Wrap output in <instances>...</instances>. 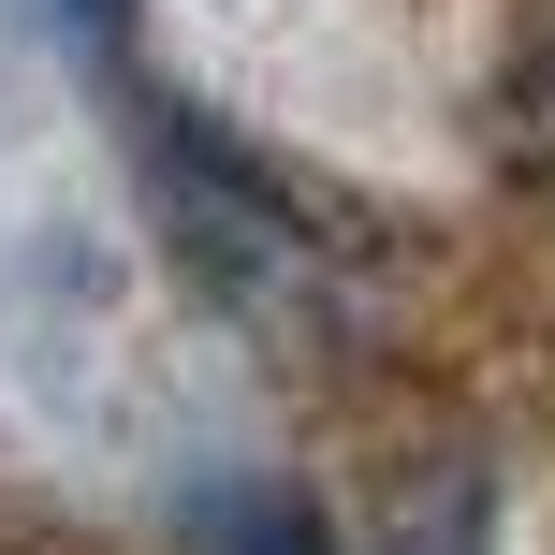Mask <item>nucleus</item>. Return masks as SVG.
<instances>
[{
    "instance_id": "1",
    "label": "nucleus",
    "mask_w": 555,
    "mask_h": 555,
    "mask_svg": "<svg viewBox=\"0 0 555 555\" xmlns=\"http://www.w3.org/2000/svg\"><path fill=\"white\" fill-rule=\"evenodd\" d=\"M146 205H162L191 293L220 307V322H249L278 365H293V351H351V322H365L351 249H336L263 162H234L205 117H146Z\"/></svg>"
},
{
    "instance_id": "2",
    "label": "nucleus",
    "mask_w": 555,
    "mask_h": 555,
    "mask_svg": "<svg viewBox=\"0 0 555 555\" xmlns=\"http://www.w3.org/2000/svg\"><path fill=\"white\" fill-rule=\"evenodd\" d=\"M191 527H205V555H336V527L293 498V482H220Z\"/></svg>"
},
{
    "instance_id": "3",
    "label": "nucleus",
    "mask_w": 555,
    "mask_h": 555,
    "mask_svg": "<svg viewBox=\"0 0 555 555\" xmlns=\"http://www.w3.org/2000/svg\"><path fill=\"white\" fill-rule=\"evenodd\" d=\"M59 29H88V44H117V15H132V0H44Z\"/></svg>"
}]
</instances>
